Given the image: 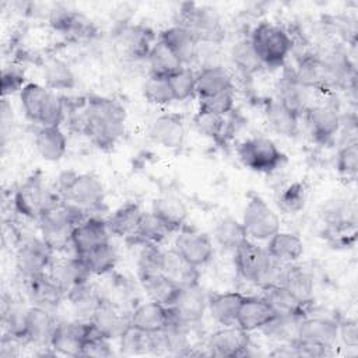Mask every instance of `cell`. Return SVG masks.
Segmentation results:
<instances>
[{
    "mask_svg": "<svg viewBox=\"0 0 358 358\" xmlns=\"http://www.w3.org/2000/svg\"><path fill=\"white\" fill-rule=\"evenodd\" d=\"M70 113L73 124L101 150L113 148L124 134L126 110L115 99L90 96Z\"/></svg>",
    "mask_w": 358,
    "mask_h": 358,
    "instance_id": "6da1fadb",
    "label": "cell"
},
{
    "mask_svg": "<svg viewBox=\"0 0 358 358\" xmlns=\"http://www.w3.org/2000/svg\"><path fill=\"white\" fill-rule=\"evenodd\" d=\"M87 215L81 208L73 206L62 196H50L45 208L38 217V224L42 236L53 248L70 245L71 231L80 224Z\"/></svg>",
    "mask_w": 358,
    "mask_h": 358,
    "instance_id": "7a4b0ae2",
    "label": "cell"
},
{
    "mask_svg": "<svg viewBox=\"0 0 358 358\" xmlns=\"http://www.w3.org/2000/svg\"><path fill=\"white\" fill-rule=\"evenodd\" d=\"M59 196L84 213L99 211L105 206V187L94 173L64 171L57 178Z\"/></svg>",
    "mask_w": 358,
    "mask_h": 358,
    "instance_id": "3957f363",
    "label": "cell"
},
{
    "mask_svg": "<svg viewBox=\"0 0 358 358\" xmlns=\"http://www.w3.org/2000/svg\"><path fill=\"white\" fill-rule=\"evenodd\" d=\"M338 338V320L323 316L301 317L296 340L291 343L296 355H324Z\"/></svg>",
    "mask_w": 358,
    "mask_h": 358,
    "instance_id": "277c9868",
    "label": "cell"
},
{
    "mask_svg": "<svg viewBox=\"0 0 358 358\" xmlns=\"http://www.w3.org/2000/svg\"><path fill=\"white\" fill-rule=\"evenodd\" d=\"M250 45L263 66L278 67L292 50L289 34L280 25L263 21L259 22L250 34Z\"/></svg>",
    "mask_w": 358,
    "mask_h": 358,
    "instance_id": "5b68a950",
    "label": "cell"
},
{
    "mask_svg": "<svg viewBox=\"0 0 358 358\" xmlns=\"http://www.w3.org/2000/svg\"><path fill=\"white\" fill-rule=\"evenodd\" d=\"M236 154L243 166L259 173H271L278 169L285 161V155L267 137H250L243 140Z\"/></svg>",
    "mask_w": 358,
    "mask_h": 358,
    "instance_id": "8992f818",
    "label": "cell"
},
{
    "mask_svg": "<svg viewBox=\"0 0 358 358\" xmlns=\"http://www.w3.org/2000/svg\"><path fill=\"white\" fill-rule=\"evenodd\" d=\"M248 238L253 241H268L280 231L277 213L257 194H250L241 220Z\"/></svg>",
    "mask_w": 358,
    "mask_h": 358,
    "instance_id": "52a82bcc",
    "label": "cell"
},
{
    "mask_svg": "<svg viewBox=\"0 0 358 358\" xmlns=\"http://www.w3.org/2000/svg\"><path fill=\"white\" fill-rule=\"evenodd\" d=\"M234 264L241 278L248 282L263 285L271 268L273 259L266 248L246 239L234 250Z\"/></svg>",
    "mask_w": 358,
    "mask_h": 358,
    "instance_id": "ba28073f",
    "label": "cell"
},
{
    "mask_svg": "<svg viewBox=\"0 0 358 358\" xmlns=\"http://www.w3.org/2000/svg\"><path fill=\"white\" fill-rule=\"evenodd\" d=\"M179 13L178 25L189 29L199 42H218L222 38V28L218 14L207 6L185 4Z\"/></svg>",
    "mask_w": 358,
    "mask_h": 358,
    "instance_id": "9c48e42d",
    "label": "cell"
},
{
    "mask_svg": "<svg viewBox=\"0 0 358 358\" xmlns=\"http://www.w3.org/2000/svg\"><path fill=\"white\" fill-rule=\"evenodd\" d=\"M207 301L208 295L199 282L182 285L172 303L168 305L169 315L173 320L189 327L203 317L207 310Z\"/></svg>",
    "mask_w": 358,
    "mask_h": 358,
    "instance_id": "30bf717a",
    "label": "cell"
},
{
    "mask_svg": "<svg viewBox=\"0 0 358 358\" xmlns=\"http://www.w3.org/2000/svg\"><path fill=\"white\" fill-rule=\"evenodd\" d=\"M172 249L185 262L197 268L206 266L214 256V245L211 238L207 234L186 225L178 231Z\"/></svg>",
    "mask_w": 358,
    "mask_h": 358,
    "instance_id": "8fae6325",
    "label": "cell"
},
{
    "mask_svg": "<svg viewBox=\"0 0 358 358\" xmlns=\"http://www.w3.org/2000/svg\"><path fill=\"white\" fill-rule=\"evenodd\" d=\"M53 262V248L42 238H28L24 241L15 255L18 273L24 277H32L48 271Z\"/></svg>",
    "mask_w": 358,
    "mask_h": 358,
    "instance_id": "7c38bea8",
    "label": "cell"
},
{
    "mask_svg": "<svg viewBox=\"0 0 358 358\" xmlns=\"http://www.w3.org/2000/svg\"><path fill=\"white\" fill-rule=\"evenodd\" d=\"M50 196L52 194L46 190L41 172H34L17 187L13 199L14 208L22 217L38 220Z\"/></svg>",
    "mask_w": 358,
    "mask_h": 358,
    "instance_id": "4fadbf2b",
    "label": "cell"
},
{
    "mask_svg": "<svg viewBox=\"0 0 358 358\" xmlns=\"http://www.w3.org/2000/svg\"><path fill=\"white\" fill-rule=\"evenodd\" d=\"M250 347L249 333L235 326H222L210 334L206 348L207 354L220 358H235L248 354Z\"/></svg>",
    "mask_w": 358,
    "mask_h": 358,
    "instance_id": "5bb4252c",
    "label": "cell"
},
{
    "mask_svg": "<svg viewBox=\"0 0 358 358\" xmlns=\"http://www.w3.org/2000/svg\"><path fill=\"white\" fill-rule=\"evenodd\" d=\"M92 331V323L85 319L59 323L53 333L50 348L62 355L81 357L83 345Z\"/></svg>",
    "mask_w": 358,
    "mask_h": 358,
    "instance_id": "9a60e30c",
    "label": "cell"
},
{
    "mask_svg": "<svg viewBox=\"0 0 358 358\" xmlns=\"http://www.w3.org/2000/svg\"><path fill=\"white\" fill-rule=\"evenodd\" d=\"M110 241V232L106 224V220L88 215L80 224L74 227L70 235V246L74 250V255H84L96 246Z\"/></svg>",
    "mask_w": 358,
    "mask_h": 358,
    "instance_id": "2e32d148",
    "label": "cell"
},
{
    "mask_svg": "<svg viewBox=\"0 0 358 358\" xmlns=\"http://www.w3.org/2000/svg\"><path fill=\"white\" fill-rule=\"evenodd\" d=\"M303 116L312 137L322 144L330 143L341 126V117L330 103L310 105Z\"/></svg>",
    "mask_w": 358,
    "mask_h": 358,
    "instance_id": "e0dca14e",
    "label": "cell"
},
{
    "mask_svg": "<svg viewBox=\"0 0 358 358\" xmlns=\"http://www.w3.org/2000/svg\"><path fill=\"white\" fill-rule=\"evenodd\" d=\"M150 138L164 148L178 150L183 145L186 129L183 117L178 113H162L148 127Z\"/></svg>",
    "mask_w": 358,
    "mask_h": 358,
    "instance_id": "ac0fdd59",
    "label": "cell"
},
{
    "mask_svg": "<svg viewBox=\"0 0 358 358\" xmlns=\"http://www.w3.org/2000/svg\"><path fill=\"white\" fill-rule=\"evenodd\" d=\"M49 24L55 31L76 39L91 38L95 34L94 24L85 15L62 6L50 10Z\"/></svg>",
    "mask_w": 358,
    "mask_h": 358,
    "instance_id": "d6986e66",
    "label": "cell"
},
{
    "mask_svg": "<svg viewBox=\"0 0 358 358\" xmlns=\"http://www.w3.org/2000/svg\"><path fill=\"white\" fill-rule=\"evenodd\" d=\"M57 324L59 322H56L49 309L38 305L29 306L25 320V343H32L39 347H50V341Z\"/></svg>",
    "mask_w": 358,
    "mask_h": 358,
    "instance_id": "ffe728a7",
    "label": "cell"
},
{
    "mask_svg": "<svg viewBox=\"0 0 358 358\" xmlns=\"http://www.w3.org/2000/svg\"><path fill=\"white\" fill-rule=\"evenodd\" d=\"M48 273L66 294L71 288L88 282L91 277V273L88 271L87 266L77 255L57 260L53 259L50 267L48 268Z\"/></svg>",
    "mask_w": 358,
    "mask_h": 358,
    "instance_id": "44dd1931",
    "label": "cell"
},
{
    "mask_svg": "<svg viewBox=\"0 0 358 358\" xmlns=\"http://www.w3.org/2000/svg\"><path fill=\"white\" fill-rule=\"evenodd\" d=\"M275 99L292 115L301 119L310 106V90L299 84L289 70L285 71L277 83Z\"/></svg>",
    "mask_w": 358,
    "mask_h": 358,
    "instance_id": "7402d4cb",
    "label": "cell"
},
{
    "mask_svg": "<svg viewBox=\"0 0 358 358\" xmlns=\"http://www.w3.org/2000/svg\"><path fill=\"white\" fill-rule=\"evenodd\" d=\"M275 317L274 310L263 296H246L239 308L236 326L242 330L250 333L255 330H262Z\"/></svg>",
    "mask_w": 358,
    "mask_h": 358,
    "instance_id": "603a6c76",
    "label": "cell"
},
{
    "mask_svg": "<svg viewBox=\"0 0 358 358\" xmlns=\"http://www.w3.org/2000/svg\"><path fill=\"white\" fill-rule=\"evenodd\" d=\"M295 80L309 90L324 88L334 84L331 73L320 56L306 55L299 62L298 66L291 70Z\"/></svg>",
    "mask_w": 358,
    "mask_h": 358,
    "instance_id": "cb8c5ba5",
    "label": "cell"
},
{
    "mask_svg": "<svg viewBox=\"0 0 358 358\" xmlns=\"http://www.w3.org/2000/svg\"><path fill=\"white\" fill-rule=\"evenodd\" d=\"M24 280L27 294L34 305L49 309L56 306L62 301V298L66 296V292L55 282L48 271Z\"/></svg>",
    "mask_w": 358,
    "mask_h": 358,
    "instance_id": "d4e9b609",
    "label": "cell"
},
{
    "mask_svg": "<svg viewBox=\"0 0 358 358\" xmlns=\"http://www.w3.org/2000/svg\"><path fill=\"white\" fill-rule=\"evenodd\" d=\"M243 298L245 295L236 291L208 294L207 309L211 317L221 326H235Z\"/></svg>",
    "mask_w": 358,
    "mask_h": 358,
    "instance_id": "484cf974",
    "label": "cell"
},
{
    "mask_svg": "<svg viewBox=\"0 0 358 358\" xmlns=\"http://www.w3.org/2000/svg\"><path fill=\"white\" fill-rule=\"evenodd\" d=\"M155 42L154 32L144 25H124L119 32V45L131 59L147 57Z\"/></svg>",
    "mask_w": 358,
    "mask_h": 358,
    "instance_id": "4316f807",
    "label": "cell"
},
{
    "mask_svg": "<svg viewBox=\"0 0 358 358\" xmlns=\"http://www.w3.org/2000/svg\"><path fill=\"white\" fill-rule=\"evenodd\" d=\"M158 39L162 41L176 55L183 66H189L197 55L199 41L189 29L182 25L176 24L164 29Z\"/></svg>",
    "mask_w": 358,
    "mask_h": 358,
    "instance_id": "83f0119b",
    "label": "cell"
},
{
    "mask_svg": "<svg viewBox=\"0 0 358 358\" xmlns=\"http://www.w3.org/2000/svg\"><path fill=\"white\" fill-rule=\"evenodd\" d=\"M129 323L145 333H157L168 324V306L154 301L140 303L129 316Z\"/></svg>",
    "mask_w": 358,
    "mask_h": 358,
    "instance_id": "f1b7e54d",
    "label": "cell"
},
{
    "mask_svg": "<svg viewBox=\"0 0 358 358\" xmlns=\"http://www.w3.org/2000/svg\"><path fill=\"white\" fill-rule=\"evenodd\" d=\"M263 289H264V294L262 296L268 302L275 316L302 317L306 315L308 305L301 302L284 285L273 284V285L264 287Z\"/></svg>",
    "mask_w": 358,
    "mask_h": 358,
    "instance_id": "f546056e",
    "label": "cell"
},
{
    "mask_svg": "<svg viewBox=\"0 0 358 358\" xmlns=\"http://www.w3.org/2000/svg\"><path fill=\"white\" fill-rule=\"evenodd\" d=\"M232 77L222 66H206L196 73V94L199 98L211 96L224 91H232Z\"/></svg>",
    "mask_w": 358,
    "mask_h": 358,
    "instance_id": "4dcf8cb0",
    "label": "cell"
},
{
    "mask_svg": "<svg viewBox=\"0 0 358 358\" xmlns=\"http://www.w3.org/2000/svg\"><path fill=\"white\" fill-rule=\"evenodd\" d=\"M266 250L273 260L282 264H289L302 256L303 242L292 232L278 231L267 241Z\"/></svg>",
    "mask_w": 358,
    "mask_h": 358,
    "instance_id": "1f68e13d",
    "label": "cell"
},
{
    "mask_svg": "<svg viewBox=\"0 0 358 358\" xmlns=\"http://www.w3.org/2000/svg\"><path fill=\"white\" fill-rule=\"evenodd\" d=\"M143 210L134 201H127L117 207L108 218L106 224L110 235L119 238H131L138 227Z\"/></svg>",
    "mask_w": 358,
    "mask_h": 358,
    "instance_id": "d6a6232c",
    "label": "cell"
},
{
    "mask_svg": "<svg viewBox=\"0 0 358 358\" xmlns=\"http://www.w3.org/2000/svg\"><path fill=\"white\" fill-rule=\"evenodd\" d=\"M90 322L99 334L109 338L110 341L119 340L122 333L130 324L129 319H126L116 308L108 302H102L99 305V308L91 316Z\"/></svg>",
    "mask_w": 358,
    "mask_h": 358,
    "instance_id": "836d02e7",
    "label": "cell"
},
{
    "mask_svg": "<svg viewBox=\"0 0 358 358\" xmlns=\"http://www.w3.org/2000/svg\"><path fill=\"white\" fill-rule=\"evenodd\" d=\"M38 154L49 162L62 159L67 151V137L59 127H39L35 134Z\"/></svg>",
    "mask_w": 358,
    "mask_h": 358,
    "instance_id": "e575fe53",
    "label": "cell"
},
{
    "mask_svg": "<svg viewBox=\"0 0 358 358\" xmlns=\"http://www.w3.org/2000/svg\"><path fill=\"white\" fill-rule=\"evenodd\" d=\"M151 211L162 220L173 232H178L186 222L187 208L176 196H161L152 201Z\"/></svg>",
    "mask_w": 358,
    "mask_h": 358,
    "instance_id": "d590c367",
    "label": "cell"
},
{
    "mask_svg": "<svg viewBox=\"0 0 358 358\" xmlns=\"http://www.w3.org/2000/svg\"><path fill=\"white\" fill-rule=\"evenodd\" d=\"M140 282L145 295L148 296V301H154L165 306L172 303L180 288V285H178L164 273L141 275Z\"/></svg>",
    "mask_w": 358,
    "mask_h": 358,
    "instance_id": "8d00e7d4",
    "label": "cell"
},
{
    "mask_svg": "<svg viewBox=\"0 0 358 358\" xmlns=\"http://www.w3.org/2000/svg\"><path fill=\"white\" fill-rule=\"evenodd\" d=\"M278 284L284 285L301 302L309 305L313 295V278L309 273L292 266V263L284 264Z\"/></svg>",
    "mask_w": 358,
    "mask_h": 358,
    "instance_id": "74e56055",
    "label": "cell"
},
{
    "mask_svg": "<svg viewBox=\"0 0 358 358\" xmlns=\"http://www.w3.org/2000/svg\"><path fill=\"white\" fill-rule=\"evenodd\" d=\"M264 116L267 124L281 136L294 137L299 130V117L285 109L275 98L264 103Z\"/></svg>",
    "mask_w": 358,
    "mask_h": 358,
    "instance_id": "f35d334b",
    "label": "cell"
},
{
    "mask_svg": "<svg viewBox=\"0 0 358 358\" xmlns=\"http://www.w3.org/2000/svg\"><path fill=\"white\" fill-rule=\"evenodd\" d=\"M53 91L46 88L45 85H41L38 83H27L25 87L20 92V101L21 108L25 113V116L34 122L39 123V119L42 116V112L50 98Z\"/></svg>",
    "mask_w": 358,
    "mask_h": 358,
    "instance_id": "ab89813d",
    "label": "cell"
},
{
    "mask_svg": "<svg viewBox=\"0 0 358 358\" xmlns=\"http://www.w3.org/2000/svg\"><path fill=\"white\" fill-rule=\"evenodd\" d=\"M66 298L69 299L77 316L85 320H90L95 310L99 308V305L103 302L96 289L92 285H90V282H84L81 285L71 288L66 294Z\"/></svg>",
    "mask_w": 358,
    "mask_h": 358,
    "instance_id": "60d3db41",
    "label": "cell"
},
{
    "mask_svg": "<svg viewBox=\"0 0 358 358\" xmlns=\"http://www.w3.org/2000/svg\"><path fill=\"white\" fill-rule=\"evenodd\" d=\"M213 236L220 248L225 250H232V252L241 243L249 239L242 222L232 217H224L218 220L214 227Z\"/></svg>",
    "mask_w": 358,
    "mask_h": 358,
    "instance_id": "b9f144b4",
    "label": "cell"
},
{
    "mask_svg": "<svg viewBox=\"0 0 358 358\" xmlns=\"http://www.w3.org/2000/svg\"><path fill=\"white\" fill-rule=\"evenodd\" d=\"M171 234H173V231L162 220H159L152 211H150V213H143L137 231L131 236V239L140 242L141 245L143 243L159 245Z\"/></svg>",
    "mask_w": 358,
    "mask_h": 358,
    "instance_id": "7bdbcfd3",
    "label": "cell"
},
{
    "mask_svg": "<svg viewBox=\"0 0 358 358\" xmlns=\"http://www.w3.org/2000/svg\"><path fill=\"white\" fill-rule=\"evenodd\" d=\"M147 60L151 74L154 76L169 77L171 74L183 67L182 62L176 57V55L159 39H157V42L151 48Z\"/></svg>",
    "mask_w": 358,
    "mask_h": 358,
    "instance_id": "ee69618b",
    "label": "cell"
},
{
    "mask_svg": "<svg viewBox=\"0 0 358 358\" xmlns=\"http://www.w3.org/2000/svg\"><path fill=\"white\" fill-rule=\"evenodd\" d=\"M43 80L45 87L50 91L59 90H71L76 87V76L70 66L62 59L52 57L45 63L43 67Z\"/></svg>",
    "mask_w": 358,
    "mask_h": 358,
    "instance_id": "f6af8a7d",
    "label": "cell"
},
{
    "mask_svg": "<svg viewBox=\"0 0 358 358\" xmlns=\"http://www.w3.org/2000/svg\"><path fill=\"white\" fill-rule=\"evenodd\" d=\"M162 273L180 287L199 282V275H200L199 268L185 262L173 249L165 252L164 255Z\"/></svg>",
    "mask_w": 358,
    "mask_h": 358,
    "instance_id": "bcb514c9",
    "label": "cell"
},
{
    "mask_svg": "<svg viewBox=\"0 0 358 358\" xmlns=\"http://www.w3.org/2000/svg\"><path fill=\"white\" fill-rule=\"evenodd\" d=\"M80 257L84 262V264L87 266L91 275H102V274L110 271L116 266L117 252L109 241L84 255H80Z\"/></svg>",
    "mask_w": 358,
    "mask_h": 358,
    "instance_id": "7dc6e473",
    "label": "cell"
},
{
    "mask_svg": "<svg viewBox=\"0 0 358 358\" xmlns=\"http://www.w3.org/2000/svg\"><path fill=\"white\" fill-rule=\"evenodd\" d=\"M143 94L147 102L152 105H169L175 101L171 83L168 77L164 76L150 74V77L144 83Z\"/></svg>",
    "mask_w": 358,
    "mask_h": 358,
    "instance_id": "c3c4849f",
    "label": "cell"
},
{
    "mask_svg": "<svg viewBox=\"0 0 358 358\" xmlns=\"http://www.w3.org/2000/svg\"><path fill=\"white\" fill-rule=\"evenodd\" d=\"M299 320L301 317L294 316H275L268 324L262 329V331L266 333L270 338L291 344L296 340V329Z\"/></svg>",
    "mask_w": 358,
    "mask_h": 358,
    "instance_id": "681fc988",
    "label": "cell"
},
{
    "mask_svg": "<svg viewBox=\"0 0 358 358\" xmlns=\"http://www.w3.org/2000/svg\"><path fill=\"white\" fill-rule=\"evenodd\" d=\"M225 123V116H218L201 110H197V113L193 117V127L196 129V131L217 143L224 138Z\"/></svg>",
    "mask_w": 358,
    "mask_h": 358,
    "instance_id": "f907efd6",
    "label": "cell"
},
{
    "mask_svg": "<svg viewBox=\"0 0 358 358\" xmlns=\"http://www.w3.org/2000/svg\"><path fill=\"white\" fill-rule=\"evenodd\" d=\"M120 350L127 355H138L151 352V337L150 333H145L131 324L126 327V330L119 337Z\"/></svg>",
    "mask_w": 358,
    "mask_h": 358,
    "instance_id": "816d5d0a",
    "label": "cell"
},
{
    "mask_svg": "<svg viewBox=\"0 0 358 358\" xmlns=\"http://www.w3.org/2000/svg\"><path fill=\"white\" fill-rule=\"evenodd\" d=\"M308 192L302 182H294L288 185L278 196V208L284 214H298L306 204Z\"/></svg>",
    "mask_w": 358,
    "mask_h": 358,
    "instance_id": "f5cc1de1",
    "label": "cell"
},
{
    "mask_svg": "<svg viewBox=\"0 0 358 358\" xmlns=\"http://www.w3.org/2000/svg\"><path fill=\"white\" fill-rule=\"evenodd\" d=\"M231 57H232V62L235 63V66L245 74H252L263 66L260 63V60L257 59L249 39H242V41L236 42L232 46Z\"/></svg>",
    "mask_w": 358,
    "mask_h": 358,
    "instance_id": "db71d44e",
    "label": "cell"
},
{
    "mask_svg": "<svg viewBox=\"0 0 358 358\" xmlns=\"http://www.w3.org/2000/svg\"><path fill=\"white\" fill-rule=\"evenodd\" d=\"M164 255L165 252L159 249L158 245L152 243H143V248L138 253L137 259V268L138 275L155 274L162 273L164 268Z\"/></svg>",
    "mask_w": 358,
    "mask_h": 358,
    "instance_id": "11a10c76",
    "label": "cell"
},
{
    "mask_svg": "<svg viewBox=\"0 0 358 358\" xmlns=\"http://www.w3.org/2000/svg\"><path fill=\"white\" fill-rule=\"evenodd\" d=\"M175 101H185L196 94V73L189 67L183 66L168 77Z\"/></svg>",
    "mask_w": 358,
    "mask_h": 358,
    "instance_id": "9f6ffc18",
    "label": "cell"
},
{
    "mask_svg": "<svg viewBox=\"0 0 358 358\" xmlns=\"http://www.w3.org/2000/svg\"><path fill=\"white\" fill-rule=\"evenodd\" d=\"M337 171L347 179H354L358 172V144L355 140L347 141L337 152Z\"/></svg>",
    "mask_w": 358,
    "mask_h": 358,
    "instance_id": "6f0895ef",
    "label": "cell"
},
{
    "mask_svg": "<svg viewBox=\"0 0 358 358\" xmlns=\"http://www.w3.org/2000/svg\"><path fill=\"white\" fill-rule=\"evenodd\" d=\"M199 110L218 115V116H227L228 113L234 112L235 99H234V91H224L211 96L199 98Z\"/></svg>",
    "mask_w": 358,
    "mask_h": 358,
    "instance_id": "680465c9",
    "label": "cell"
},
{
    "mask_svg": "<svg viewBox=\"0 0 358 358\" xmlns=\"http://www.w3.org/2000/svg\"><path fill=\"white\" fill-rule=\"evenodd\" d=\"M113 355L112 347H110V340L99 334L95 329L94 331L88 336L83 345L81 357H95V358H106Z\"/></svg>",
    "mask_w": 358,
    "mask_h": 358,
    "instance_id": "91938a15",
    "label": "cell"
},
{
    "mask_svg": "<svg viewBox=\"0 0 358 358\" xmlns=\"http://www.w3.org/2000/svg\"><path fill=\"white\" fill-rule=\"evenodd\" d=\"M25 76L24 71L17 66H8L3 69L1 76V96L6 98L7 95L21 92L25 87Z\"/></svg>",
    "mask_w": 358,
    "mask_h": 358,
    "instance_id": "94428289",
    "label": "cell"
},
{
    "mask_svg": "<svg viewBox=\"0 0 358 358\" xmlns=\"http://www.w3.org/2000/svg\"><path fill=\"white\" fill-rule=\"evenodd\" d=\"M338 337L341 341L351 348L358 345V326L355 319H343L338 320Z\"/></svg>",
    "mask_w": 358,
    "mask_h": 358,
    "instance_id": "6125c7cd",
    "label": "cell"
}]
</instances>
